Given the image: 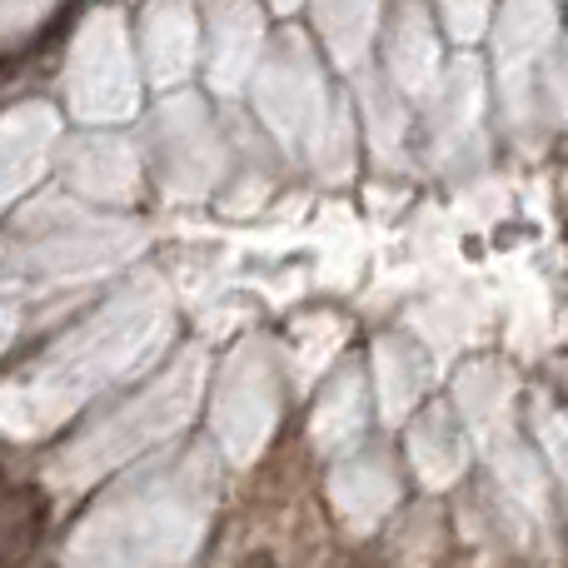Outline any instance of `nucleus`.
<instances>
[{
	"mask_svg": "<svg viewBox=\"0 0 568 568\" xmlns=\"http://www.w3.org/2000/svg\"><path fill=\"white\" fill-rule=\"evenodd\" d=\"M0 499H6V469H0Z\"/></svg>",
	"mask_w": 568,
	"mask_h": 568,
	"instance_id": "nucleus-3",
	"label": "nucleus"
},
{
	"mask_svg": "<svg viewBox=\"0 0 568 568\" xmlns=\"http://www.w3.org/2000/svg\"><path fill=\"white\" fill-rule=\"evenodd\" d=\"M240 568H280V564H275V554L270 549H255V554H245V564Z\"/></svg>",
	"mask_w": 568,
	"mask_h": 568,
	"instance_id": "nucleus-2",
	"label": "nucleus"
},
{
	"mask_svg": "<svg viewBox=\"0 0 568 568\" xmlns=\"http://www.w3.org/2000/svg\"><path fill=\"white\" fill-rule=\"evenodd\" d=\"M40 529H45V499L40 489H20L0 499V568H16L20 559H30Z\"/></svg>",
	"mask_w": 568,
	"mask_h": 568,
	"instance_id": "nucleus-1",
	"label": "nucleus"
}]
</instances>
